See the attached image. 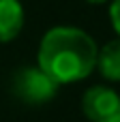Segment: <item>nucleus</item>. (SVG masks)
Segmentation results:
<instances>
[{
  "label": "nucleus",
  "instance_id": "obj_2",
  "mask_svg": "<svg viewBox=\"0 0 120 122\" xmlns=\"http://www.w3.org/2000/svg\"><path fill=\"white\" fill-rule=\"evenodd\" d=\"M58 88L60 86L39 66L19 69L11 81V92L28 105H43V103L52 101L56 97Z\"/></svg>",
  "mask_w": 120,
  "mask_h": 122
},
{
  "label": "nucleus",
  "instance_id": "obj_3",
  "mask_svg": "<svg viewBox=\"0 0 120 122\" xmlns=\"http://www.w3.org/2000/svg\"><path fill=\"white\" fill-rule=\"evenodd\" d=\"M82 112L90 122H120V94L110 86H92L82 97Z\"/></svg>",
  "mask_w": 120,
  "mask_h": 122
},
{
  "label": "nucleus",
  "instance_id": "obj_1",
  "mask_svg": "<svg viewBox=\"0 0 120 122\" xmlns=\"http://www.w3.org/2000/svg\"><path fill=\"white\" fill-rule=\"evenodd\" d=\"M99 47L94 39L75 26L49 28L39 43V69L58 86L86 79L97 69Z\"/></svg>",
  "mask_w": 120,
  "mask_h": 122
},
{
  "label": "nucleus",
  "instance_id": "obj_7",
  "mask_svg": "<svg viewBox=\"0 0 120 122\" xmlns=\"http://www.w3.org/2000/svg\"><path fill=\"white\" fill-rule=\"evenodd\" d=\"M86 2H92V4H103V2H107V0H86Z\"/></svg>",
  "mask_w": 120,
  "mask_h": 122
},
{
  "label": "nucleus",
  "instance_id": "obj_5",
  "mask_svg": "<svg viewBox=\"0 0 120 122\" xmlns=\"http://www.w3.org/2000/svg\"><path fill=\"white\" fill-rule=\"evenodd\" d=\"M97 69L107 81H120V39L105 43L99 49Z\"/></svg>",
  "mask_w": 120,
  "mask_h": 122
},
{
  "label": "nucleus",
  "instance_id": "obj_4",
  "mask_svg": "<svg viewBox=\"0 0 120 122\" xmlns=\"http://www.w3.org/2000/svg\"><path fill=\"white\" fill-rule=\"evenodd\" d=\"M24 28V6L19 0H0V43L13 41Z\"/></svg>",
  "mask_w": 120,
  "mask_h": 122
},
{
  "label": "nucleus",
  "instance_id": "obj_6",
  "mask_svg": "<svg viewBox=\"0 0 120 122\" xmlns=\"http://www.w3.org/2000/svg\"><path fill=\"white\" fill-rule=\"evenodd\" d=\"M110 19H112V26H114V30L118 32V39H120V0H112Z\"/></svg>",
  "mask_w": 120,
  "mask_h": 122
}]
</instances>
